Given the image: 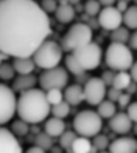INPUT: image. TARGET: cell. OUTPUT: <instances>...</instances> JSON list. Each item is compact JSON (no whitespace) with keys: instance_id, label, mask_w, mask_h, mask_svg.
<instances>
[{"instance_id":"47","label":"cell","mask_w":137,"mask_h":153,"mask_svg":"<svg viewBox=\"0 0 137 153\" xmlns=\"http://www.w3.org/2000/svg\"><path fill=\"white\" fill-rule=\"evenodd\" d=\"M133 1H135V5H137V0H133Z\"/></svg>"},{"instance_id":"10","label":"cell","mask_w":137,"mask_h":153,"mask_svg":"<svg viewBox=\"0 0 137 153\" xmlns=\"http://www.w3.org/2000/svg\"><path fill=\"white\" fill-rule=\"evenodd\" d=\"M83 92L84 100L91 106H97L106 97L107 86L104 83L101 77H91L88 79V81L85 82Z\"/></svg>"},{"instance_id":"32","label":"cell","mask_w":137,"mask_h":153,"mask_svg":"<svg viewBox=\"0 0 137 153\" xmlns=\"http://www.w3.org/2000/svg\"><path fill=\"white\" fill-rule=\"evenodd\" d=\"M46 98L52 106V105H55L64 100V93L59 88H52V89L46 91Z\"/></svg>"},{"instance_id":"19","label":"cell","mask_w":137,"mask_h":153,"mask_svg":"<svg viewBox=\"0 0 137 153\" xmlns=\"http://www.w3.org/2000/svg\"><path fill=\"white\" fill-rule=\"evenodd\" d=\"M65 128H66L65 122L61 118L54 116L52 118H48L45 123V131L52 137H59L65 131Z\"/></svg>"},{"instance_id":"37","label":"cell","mask_w":137,"mask_h":153,"mask_svg":"<svg viewBox=\"0 0 137 153\" xmlns=\"http://www.w3.org/2000/svg\"><path fill=\"white\" fill-rule=\"evenodd\" d=\"M118 105H119V108L122 110H126V107L130 105L131 102V95L129 93H122L119 99H118Z\"/></svg>"},{"instance_id":"44","label":"cell","mask_w":137,"mask_h":153,"mask_svg":"<svg viewBox=\"0 0 137 153\" xmlns=\"http://www.w3.org/2000/svg\"><path fill=\"white\" fill-rule=\"evenodd\" d=\"M116 1L117 0H99L101 6H111V5H114Z\"/></svg>"},{"instance_id":"6","label":"cell","mask_w":137,"mask_h":153,"mask_svg":"<svg viewBox=\"0 0 137 153\" xmlns=\"http://www.w3.org/2000/svg\"><path fill=\"white\" fill-rule=\"evenodd\" d=\"M74 129L80 136L93 137L102 129V118L93 110H83L74 118Z\"/></svg>"},{"instance_id":"16","label":"cell","mask_w":137,"mask_h":153,"mask_svg":"<svg viewBox=\"0 0 137 153\" xmlns=\"http://www.w3.org/2000/svg\"><path fill=\"white\" fill-rule=\"evenodd\" d=\"M64 100L70 104V106H77L84 101V92L81 85H71L66 87L64 92Z\"/></svg>"},{"instance_id":"13","label":"cell","mask_w":137,"mask_h":153,"mask_svg":"<svg viewBox=\"0 0 137 153\" xmlns=\"http://www.w3.org/2000/svg\"><path fill=\"white\" fill-rule=\"evenodd\" d=\"M108 126L114 134L125 135L132 129V121L130 120L126 112H119V113L116 112L110 118Z\"/></svg>"},{"instance_id":"46","label":"cell","mask_w":137,"mask_h":153,"mask_svg":"<svg viewBox=\"0 0 137 153\" xmlns=\"http://www.w3.org/2000/svg\"><path fill=\"white\" fill-rule=\"evenodd\" d=\"M132 128H133V133H135V135H137V122L135 123V126H133Z\"/></svg>"},{"instance_id":"35","label":"cell","mask_w":137,"mask_h":153,"mask_svg":"<svg viewBox=\"0 0 137 153\" xmlns=\"http://www.w3.org/2000/svg\"><path fill=\"white\" fill-rule=\"evenodd\" d=\"M114 75H116V71H114V70H111V69H110V70H106V71L102 72L101 80L104 81V83H105L107 87H110V86H112V83H113Z\"/></svg>"},{"instance_id":"34","label":"cell","mask_w":137,"mask_h":153,"mask_svg":"<svg viewBox=\"0 0 137 153\" xmlns=\"http://www.w3.org/2000/svg\"><path fill=\"white\" fill-rule=\"evenodd\" d=\"M40 6L42 7V10L47 13H54L57 7H58V1L57 0H42Z\"/></svg>"},{"instance_id":"22","label":"cell","mask_w":137,"mask_h":153,"mask_svg":"<svg viewBox=\"0 0 137 153\" xmlns=\"http://www.w3.org/2000/svg\"><path fill=\"white\" fill-rule=\"evenodd\" d=\"M65 68L68 72L75 75V76H80V75L85 72V70L81 66V64L78 63V60L76 59L74 53H68L65 57Z\"/></svg>"},{"instance_id":"21","label":"cell","mask_w":137,"mask_h":153,"mask_svg":"<svg viewBox=\"0 0 137 153\" xmlns=\"http://www.w3.org/2000/svg\"><path fill=\"white\" fill-rule=\"evenodd\" d=\"M123 23L127 29H137V5L129 6L123 12Z\"/></svg>"},{"instance_id":"1","label":"cell","mask_w":137,"mask_h":153,"mask_svg":"<svg viewBox=\"0 0 137 153\" xmlns=\"http://www.w3.org/2000/svg\"><path fill=\"white\" fill-rule=\"evenodd\" d=\"M48 13L34 0H0V52L31 57L51 35Z\"/></svg>"},{"instance_id":"39","label":"cell","mask_w":137,"mask_h":153,"mask_svg":"<svg viewBox=\"0 0 137 153\" xmlns=\"http://www.w3.org/2000/svg\"><path fill=\"white\" fill-rule=\"evenodd\" d=\"M129 46L131 50H137V29H135V31L130 35Z\"/></svg>"},{"instance_id":"2","label":"cell","mask_w":137,"mask_h":153,"mask_svg":"<svg viewBox=\"0 0 137 153\" xmlns=\"http://www.w3.org/2000/svg\"><path fill=\"white\" fill-rule=\"evenodd\" d=\"M18 117L29 124H38L43 122L51 113V104L46 98L43 89L31 88L22 92L17 99Z\"/></svg>"},{"instance_id":"38","label":"cell","mask_w":137,"mask_h":153,"mask_svg":"<svg viewBox=\"0 0 137 153\" xmlns=\"http://www.w3.org/2000/svg\"><path fill=\"white\" fill-rule=\"evenodd\" d=\"M126 113L133 123L137 122V101L130 102V105L126 107Z\"/></svg>"},{"instance_id":"5","label":"cell","mask_w":137,"mask_h":153,"mask_svg":"<svg viewBox=\"0 0 137 153\" xmlns=\"http://www.w3.org/2000/svg\"><path fill=\"white\" fill-rule=\"evenodd\" d=\"M93 41V29L85 23L72 24L61 39V48L65 52L71 53L75 50Z\"/></svg>"},{"instance_id":"31","label":"cell","mask_w":137,"mask_h":153,"mask_svg":"<svg viewBox=\"0 0 137 153\" xmlns=\"http://www.w3.org/2000/svg\"><path fill=\"white\" fill-rule=\"evenodd\" d=\"M15 69L12 64L9 63H1L0 64V80L3 81H10L15 77Z\"/></svg>"},{"instance_id":"43","label":"cell","mask_w":137,"mask_h":153,"mask_svg":"<svg viewBox=\"0 0 137 153\" xmlns=\"http://www.w3.org/2000/svg\"><path fill=\"white\" fill-rule=\"evenodd\" d=\"M27 152H28V153H45L46 151H45L43 148H41L40 146L35 145V146H31L30 148H28Z\"/></svg>"},{"instance_id":"25","label":"cell","mask_w":137,"mask_h":153,"mask_svg":"<svg viewBox=\"0 0 137 153\" xmlns=\"http://www.w3.org/2000/svg\"><path fill=\"white\" fill-rule=\"evenodd\" d=\"M130 31L126 27H118L111 33V41L112 42H120V44H129L130 40Z\"/></svg>"},{"instance_id":"3","label":"cell","mask_w":137,"mask_h":153,"mask_svg":"<svg viewBox=\"0 0 137 153\" xmlns=\"http://www.w3.org/2000/svg\"><path fill=\"white\" fill-rule=\"evenodd\" d=\"M105 63L108 69L117 71H127L133 63V54L127 44L111 42L105 51Z\"/></svg>"},{"instance_id":"30","label":"cell","mask_w":137,"mask_h":153,"mask_svg":"<svg viewBox=\"0 0 137 153\" xmlns=\"http://www.w3.org/2000/svg\"><path fill=\"white\" fill-rule=\"evenodd\" d=\"M91 145L97 149V151H105V149H108V146H110V139L107 135L105 134H96L95 136H93V141H91Z\"/></svg>"},{"instance_id":"23","label":"cell","mask_w":137,"mask_h":153,"mask_svg":"<svg viewBox=\"0 0 137 153\" xmlns=\"http://www.w3.org/2000/svg\"><path fill=\"white\" fill-rule=\"evenodd\" d=\"M91 142L89 137L85 136H77L71 146V152L74 153H89L91 149Z\"/></svg>"},{"instance_id":"45","label":"cell","mask_w":137,"mask_h":153,"mask_svg":"<svg viewBox=\"0 0 137 153\" xmlns=\"http://www.w3.org/2000/svg\"><path fill=\"white\" fill-rule=\"evenodd\" d=\"M67 3L71 5H78L81 3V0H67Z\"/></svg>"},{"instance_id":"9","label":"cell","mask_w":137,"mask_h":153,"mask_svg":"<svg viewBox=\"0 0 137 153\" xmlns=\"http://www.w3.org/2000/svg\"><path fill=\"white\" fill-rule=\"evenodd\" d=\"M17 110V98L15 91L9 86L0 83V126L9 123Z\"/></svg>"},{"instance_id":"41","label":"cell","mask_w":137,"mask_h":153,"mask_svg":"<svg viewBox=\"0 0 137 153\" xmlns=\"http://www.w3.org/2000/svg\"><path fill=\"white\" fill-rule=\"evenodd\" d=\"M126 93H129L130 95L131 94H133V93H137V83L135 82V81H131L130 82V85L126 87Z\"/></svg>"},{"instance_id":"48","label":"cell","mask_w":137,"mask_h":153,"mask_svg":"<svg viewBox=\"0 0 137 153\" xmlns=\"http://www.w3.org/2000/svg\"><path fill=\"white\" fill-rule=\"evenodd\" d=\"M126 1H129V0H126Z\"/></svg>"},{"instance_id":"24","label":"cell","mask_w":137,"mask_h":153,"mask_svg":"<svg viewBox=\"0 0 137 153\" xmlns=\"http://www.w3.org/2000/svg\"><path fill=\"white\" fill-rule=\"evenodd\" d=\"M131 81H132V79L130 76V72H127V71H117L116 75H114V80H113L112 86L120 89V91H125Z\"/></svg>"},{"instance_id":"20","label":"cell","mask_w":137,"mask_h":153,"mask_svg":"<svg viewBox=\"0 0 137 153\" xmlns=\"http://www.w3.org/2000/svg\"><path fill=\"white\" fill-rule=\"evenodd\" d=\"M96 112L100 114L102 120H110L113 114L117 112V106L110 99H107V100L104 99L97 105V111Z\"/></svg>"},{"instance_id":"29","label":"cell","mask_w":137,"mask_h":153,"mask_svg":"<svg viewBox=\"0 0 137 153\" xmlns=\"http://www.w3.org/2000/svg\"><path fill=\"white\" fill-rule=\"evenodd\" d=\"M34 141H35V145L40 146L45 151H49L52 148V146H53V137L51 135H48L46 131L38 133V135L35 136Z\"/></svg>"},{"instance_id":"27","label":"cell","mask_w":137,"mask_h":153,"mask_svg":"<svg viewBox=\"0 0 137 153\" xmlns=\"http://www.w3.org/2000/svg\"><path fill=\"white\" fill-rule=\"evenodd\" d=\"M78 136V134L76 131H71V130H65L60 136H59V143L60 147L66 151V152H71V146L75 141V139Z\"/></svg>"},{"instance_id":"4","label":"cell","mask_w":137,"mask_h":153,"mask_svg":"<svg viewBox=\"0 0 137 153\" xmlns=\"http://www.w3.org/2000/svg\"><path fill=\"white\" fill-rule=\"evenodd\" d=\"M64 50L61 46L53 40L46 39L32 53V59L35 62L36 66L46 70L54 66H58L63 59Z\"/></svg>"},{"instance_id":"26","label":"cell","mask_w":137,"mask_h":153,"mask_svg":"<svg viewBox=\"0 0 137 153\" xmlns=\"http://www.w3.org/2000/svg\"><path fill=\"white\" fill-rule=\"evenodd\" d=\"M51 113L54 117L64 120L70 114V104H68L67 101H65V100H63V101H60L55 105H52L51 106Z\"/></svg>"},{"instance_id":"12","label":"cell","mask_w":137,"mask_h":153,"mask_svg":"<svg viewBox=\"0 0 137 153\" xmlns=\"http://www.w3.org/2000/svg\"><path fill=\"white\" fill-rule=\"evenodd\" d=\"M23 148L18 142L16 135L0 126V153H21Z\"/></svg>"},{"instance_id":"15","label":"cell","mask_w":137,"mask_h":153,"mask_svg":"<svg viewBox=\"0 0 137 153\" xmlns=\"http://www.w3.org/2000/svg\"><path fill=\"white\" fill-rule=\"evenodd\" d=\"M39 82V79L32 74H25V75H18V77L15 79L12 83V89L18 93L25 92L28 89L34 88Z\"/></svg>"},{"instance_id":"17","label":"cell","mask_w":137,"mask_h":153,"mask_svg":"<svg viewBox=\"0 0 137 153\" xmlns=\"http://www.w3.org/2000/svg\"><path fill=\"white\" fill-rule=\"evenodd\" d=\"M13 69L18 75H25V74H32L35 70V62L32 57H15L13 58Z\"/></svg>"},{"instance_id":"28","label":"cell","mask_w":137,"mask_h":153,"mask_svg":"<svg viewBox=\"0 0 137 153\" xmlns=\"http://www.w3.org/2000/svg\"><path fill=\"white\" fill-rule=\"evenodd\" d=\"M11 131L16 135V136H25L29 131H30V127L29 123L25 122L24 120L19 118L17 121H15L11 126Z\"/></svg>"},{"instance_id":"36","label":"cell","mask_w":137,"mask_h":153,"mask_svg":"<svg viewBox=\"0 0 137 153\" xmlns=\"http://www.w3.org/2000/svg\"><path fill=\"white\" fill-rule=\"evenodd\" d=\"M122 93H123V91H120V89H118V88H116V87H113V86H110V89H107L106 95H107V98H108L111 101L117 102Z\"/></svg>"},{"instance_id":"42","label":"cell","mask_w":137,"mask_h":153,"mask_svg":"<svg viewBox=\"0 0 137 153\" xmlns=\"http://www.w3.org/2000/svg\"><path fill=\"white\" fill-rule=\"evenodd\" d=\"M127 7H129V5H127V3H126V0H120V1L117 3V9H118L122 13L125 12Z\"/></svg>"},{"instance_id":"14","label":"cell","mask_w":137,"mask_h":153,"mask_svg":"<svg viewBox=\"0 0 137 153\" xmlns=\"http://www.w3.org/2000/svg\"><path fill=\"white\" fill-rule=\"evenodd\" d=\"M108 151L112 153H135L137 152V140L130 136L114 139L110 143Z\"/></svg>"},{"instance_id":"7","label":"cell","mask_w":137,"mask_h":153,"mask_svg":"<svg viewBox=\"0 0 137 153\" xmlns=\"http://www.w3.org/2000/svg\"><path fill=\"white\" fill-rule=\"evenodd\" d=\"M71 53H74V56L85 71L95 70L96 68H99L102 60V50L96 42L93 41L75 50Z\"/></svg>"},{"instance_id":"40","label":"cell","mask_w":137,"mask_h":153,"mask_svg":"<svg viewBox=\"0 0 137 153\" xmlns=\"http://www.w3.org/2000/svg\"><path fill=\"white\" fill-rule=\"evenodd\" d=\"M129 70H130V76H131L132 81H135L137 83V60L132 63V65Z\"/></svg>"},{"instance_id":"8","label":"cell","mask_w":137,"mask_h":153,"mask_svg":"<svg viewBox=\"0 0 137 153\" xmlns=\"http://www.w3.org/2000/svg\"><path fill=\"white\" fill-rule=\"evenodd\" d=\"M68 82V71L61 66H54L46 69L39 77V85L45 92L52 88L63 89L67 86Z\"/></svg>"},{"instance_id":"18","label":"cell","mask_w":137,"mask_h":153,"mask_svg":"<svg viewBox=\"0 0 137 153\" xmlns=\"http://www.w3.org/2000/svg\"><path fill=\"white\" fill-rule=\"evenodd\" d=\"M55 18L58 19V22L60 23H70L74 21L75 16H76V10L74 7V5L71 4H61V5H58L55 12Z\"/></svg>"},{"instance_id":"33","label":"cell","mask_w":137,"mask_h":153,"mask_svg":"<svg viewBox=\"0 0 137 153\" xmlns=\"http://www.w3.org/2000/svg\"><path fill=\"white\" fill-rule=\"evenodd\" d=\"M101 10V4L99 3V0H87V3L84 5V12L90 16L95 17Z\"/></svg>"},{"instance_id":"11","label":"cell","mask_w":137,"mask_h":153,"mask_svg":"<svg viewBox=\"0 0 137 153\" xmlns=\"http://www.w3.org/2000/svg\"><path fill=\"white\" fill-rule=\"evenodd\" d=\"M97 23L105 30L112 31L123 24V13L113 5L105 6L97 13Z\"/></svg>"}]
</instances>
